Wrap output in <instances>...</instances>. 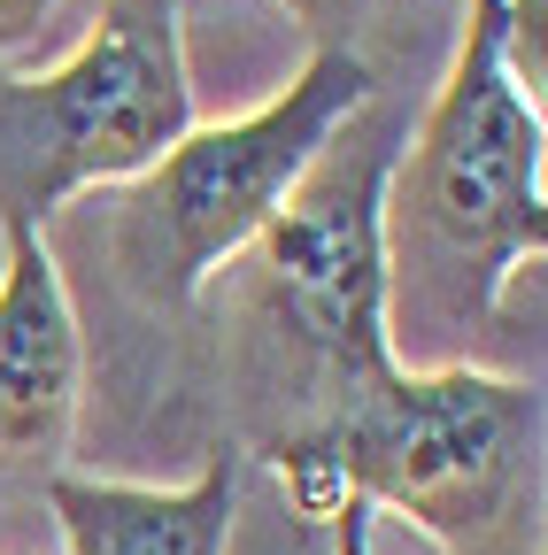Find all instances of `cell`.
<instances>
[{"label":"cell","mask_w":548,"mask_h":555,"mask_svg":"<svg viewBox=\"0 0 548 555\" xmlns=\"http://www.w3.org/2000/svg\"><path fill=\"white\" fill-rule=\"evenodd\" d=\"M386 356L463 363L502 286L548 247V124L502 69V0H463L448 78L386 170Z\"/></svg>","instance_id":"obj_1"},{"label":"cell","mask_w":548,"mask_h":555,"mask_svg":"<svg viewBox=\"0 0 548 555\" xmlns=\"http://www.w3.org/2000/svg\"><path fill=\"white\" fill-rule=\"evenodd\" d=\"M540 393L525 378L448 363V371H371L348 386L332 425L286 448L302 525H332L340 502L402 517L441 547L487 540L533 478Z\"/></svg>","instance_id":"obj_2"},{"label":"cell","mask_w":548,"mask_h":555,"mask_svg":"<svg viewBox=\"0 0 548 555\" xmlns=\"http://www.w3.org/2000/svg\"><path fill=\"white\" fill-rule=\"evenodd\" d=\"M193 131L178 0H101L39 78H0V232H47L93 185L148 178Z\"/></svg>","instance_id":"obj_3"},{"label":"cell","mask_w":548,"mask_h":555,"mask_svg":"<svg viewBox=\"0 0 548 555\" xmlns=\"http://www.w3.org/2000/svg\"><path fill=\"white\" fill-rule=\"evenodd\" d=\"M379 93L356 47L324 39L263 108L232 124H193L178 147L124 185L116 255L155 309H186L217 278V262L247 255V240L279 217V201L302 185L317 147Z\"/></svg>","instance_id":"obj_4"},{"label":"cell","mask_w":548,"mask_h":555,"mask_svg":"<svg viewBox=\"0 0 548 555\" xmlns=\"http://www.w3.org/2000/svg\"><path fill=\"white\" fill-rule=\"evenodd\" d=\"M394 155H402V116L371 93L317 147L302 185L279 201V217L247 240L279 324L348 386L394 363L386 356V224H379Z\"/></svg>","instance_id":"obj_5"},{"label":"cell","mask_w":548,"mask_h":555,"mask_svg":"<svg viewBox=\"0 0 548 555\" xmlns=\"http://www.w3.org/2000/svg\"><path fill=\"white\" fill-rule=\"evenodd\" d=\"M86 339L47 232H0V470H47L71 448Z\"/></svg>","instance_id":"obj_6"},{"label":"cell","mask_w":548,"mask_h":555,"mask_svg":"<svg viewBox=\"0 0 548 555\" xmlns=\"http://www.w3.org/2000/svg\"><path fill=\"white\" fill-rule=\"evenodd\" d=\"M240 509V455H209L186 486H131V478H47V517L62 555H232Z\"/></svg>","instance_id":"obj_7"},{"label":"cell","mask_w":548,"mask_h":555,"mask_svg":"<svg viewBox=\"0 0 548 555\" xmlns=\"http://www.w3.org/2000/svg\"><path fill=\"white\" fill-rule=\"evenodd\" d=\"M62 9V0H0V54H16L47 31V16Z\"/></svg>","instance_id":"obj_8"},{"label":"cell","mask_w":548,"mask_h":555,"mask_svg":"<svg viewBox=\"0 0 548 555\" xmlns=\"http://www.w3.org/2000/svg\"><path fill=\"white\" fill-rule=\"evenodd\" d=\"M332 555H371V509L364 502H340L332 509Z\"/></svg>","instance_id":"obj_9"},{"label":"cell","mask_w":548,"mask_h":555,"mask_svg":"<svg viewBox=\"0 0 548 555\" xmlns=\"http://www.w3.org/2000/svg\"><path fill=\"white\" fill-rule=\"evenodd\" d=\"M286 9H302L309 24H324V16H332V0H286Z\"/></svg>","instance_id":"obj_10"}]
</instances>
